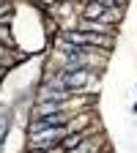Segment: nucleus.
Instances as JSON below:
<instances>
[{
  "instance_id": "obj_1",
  "label": "nucleus",
  "mask_w": 137,
  "mask_h": 153,
  "mask_svg": "<svg viewBox=\"0 0 137 153\" xmlns=\"http://www.w3.org/2000/svg\"><path fill=\"white\" fill-rule=\"evenodd\" d=\"M66 38H69V41H74L77 47H104V49L112 47V36H107V33L74 30V33H66Z\"/></svg>"
},
{
  "instance_id": "obj_2",
  "label": "nucleus",
  "mask_w": 137,
  "mask_h": 153,
  "mask_svg": "<svg viewBox=\"0 0 137 153\" xmlns=\"http://www.w3.org/2000/svg\"><path fill=\"white\" fill-rule=\"evenodd\" d=\"M85 82H91V74L85 68H71L66 76H63V85L66 88H82Z\"/></svg>"
},
{
  "instance_id": "obj_3",
  "label": "nucleus",
  "mask_w": 137,
  "mask_h": 153,
  "mask_svg": "<svg viewBox=\"0 0 137 153\" xmlns=\"http://www.w3.org/2000/svg\"><path fill=\"white\" fill-rule=\"evenodd\" d=\"M104 8H107V6L102 3V0H96V3H88V6L82 8V16H85V19H96V16L104 14Z\"/></svg>"
},
{
  "instance_id": "obj_4",
  "label": "nucleus",
  "mask_w": 137,
  "mask_h": 153,
  "mask_svg": "<svg viewBox=\"0 0 137 153\" xmlns=\"http://www.w3.org/2000/svg\"><path fill=\"white\" fill-rule=\"evenodd\" d=\"M58 112H61V107H58L55 101H41V104H38L36 107V115H38V118H47V115H58Z\"/></svg>"
},
{
  "instance_id": "obj_5",
  "label": "nucleus",
  "mask_w": 137,
  "mask_h": 153,
  "mask_svg": "<svg viewBox=\"0 0 137 153\" xmlns=\"http://www.w3.org/2000/svg\"><path fill=\"white\" fill-rule=\"evenodd\" d=\"M82 137H85V134H71V137H63V140L58 142L55 148H63V150H69V148H77V145L82 142Z\"/></svg>"
},
{
  "instance_id": "obj_6",
  "label": "nucleus",
  "mask_w": 137,
  "mask_h": 153,
  "mask_svg": "<svg viewBox=\"0 0 137 153\" xmlns=\"http://www.w3.org/2000/svg\"><path fill=\"white\" fill-rule=\"evenodd\" d=\"M115 3H118V6H126V3H129V0H115Z\"/></svg>"
},
{
  "instance_id": "obj_7",
  "label": "nucleus",
  "mask_w": 137,
  "mask_h": 153,
  "mask_svg": "<svg viewBox=\"0 0 137 153\" xmlns=\"http://www.w3.org/2000/svg\"><path fill=\"white\" fill-rule=\"evenodd\" d=\"M3 55H6V47H0V57H3Z\"/></svg>"
},
{
  "instance_id": "obj_8",
  "label": "nucleus",
  "mask_w": 137,
  "mask_h": 153,
  "mask_svg": "<svg viewBox=\"0 0 137 153\" xmlns=\"http://www.w3.org/2000/svg\"><path fill=\"white\" fill-rule=\"evenodd\" d=\"M41 3H52V0H41Z\"/></svg>"
}]
</instances>
